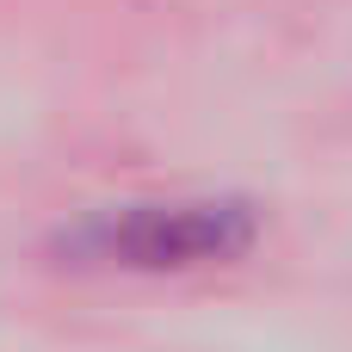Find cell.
Masks as SVG:
<instances>
[{
  "label": "cell",
  "instance_id": "cell-1",
  "mask_svg": "<svg viewBox=\"0 0 352 352\" xmlns=\"http://www.w3.org/2000/svg\"><path fill=\"white\" fill-rule=\"evenodd\" d=\"M260 210L241 198H173V204H124L68 235L74 254L124 272H192V266H229L254 254Z\"/></svg>",
  "mask_w": 352,
  "mask_h": 352
}]
</instances>
